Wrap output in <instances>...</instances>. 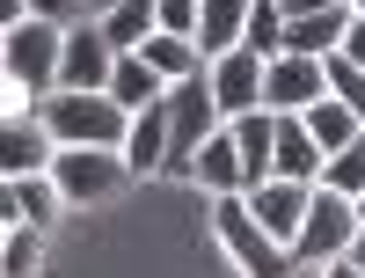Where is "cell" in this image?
Instances as JSON below:
<instances>
[{
	"mask_svg": "<svg viewBox=\"0 0 365 278\" xmlns=\"http://www.w3.org/2000/svg\"><path fill=\"white\" fill-rule=\"evenodd\" d=\"M110 103H125V110L139 117V110H154V103H168V81H161L154 66H146L139 51H125V59H117V74H110Z\"/></svg>",
	"mask_w": 365,
	"mask_h": 278,
	"instance_id": "cell-17",
	"label": "cell"
},
{
	"mask_svg": "<svg viewBox=\"0 0 365 278\" xmlns=\"http://www.w3.org/2000/svg\"><path fill=\"white\" fill-rule=\"evenodd\" d=\"M139 59H146V66H154V74H161L168 88H175V81H190V74H205V66H212V59H205V51H197L190 37H168V29H154V37H146V44H139Z\"/></svg>",
	"mask_w": 365,
	"mask_h": 278,
	"instance_id": "cell-18",
	"label": "cell"
},
{
	"mask_svg": "<svg viewBox=\"0 0 365 278\" xmlns=\"http://www.w3.org/2000/svg\"><path fill=\"white\" fill-rule=\"evenodd\" d=\"M125 169H132V176L168 169V103H154V110L132 117V132H125Z\"/></svg>",
	"mask_w": 365,
	"mask_h": 278,
	"instance_id": "cell-15",
	"label": "cell"
},
{
	"mask_svg": "<svg viewBox=\"0 0 365 278\" xmlns=\"http://www.w3.org/2000/svg\"><path fill=\"white\" fill-rule=\"evenodd\" d=\"M322 169H329V154L314 147V132L299 117H278V176L285 183H322Z\"/></svg>",
	"mask_w": 365,
	"mask_h": 278,
	"instance_id": "cell-16",
	"label": "cell"
},
{
	"mask_svg": "<svg viewBox=\"0 0 365 278\" xmlns=\"http://www.w3.org/2000/svg\"><path fill=\"white\" fill-rule=\"evenodd\" d=\"M110 8H125V0H81V15H88V22H103Z\"/></svg>",
	"mask_w": 365,
	"mask_h": 278,
	"instance_id": "cell-29",
	"label": "cell"
},
{
	"mask_svg": "<svg viewBox=\"0 0 365 278\" xmlns=\"http://www.w3.org/2000/svg\"><path fill=\"white\" fill-rule=\"evenodd\" d=\"M154 29H161V0H125V8L103 15V37H110L117 51H139Z\"/></svg>",
	"mask_w": 365,
	"mask_h": 278,
	"instance_id": "cell-21",
	"label": "cell"
},
{
	"mask_svg": "<svg viewBox=\"0 0 365 278\" xmlns=\"http://www.w3.org/2000/svg\"><path fill=\"white\" fill-rule=\"evenodd\" d=\"M322 278H365V271H358L351 257H336V264H322Z\"/></svg>",
	"mask_w": 365,
	"mask_h": 278,
	"instance_id": "cell-28",
	"label": "cell"
},
{
	"mask_svg": "<svg viewBox=\"0 0 365 278\" xmlns=\"http://www.w3.org/2000/svg\"><path fill=\"white\" fill-rule=\"evenodd\" d=\"M58 212H66V191H58L51 176H8V183H0V227H15V220L51 227Z\"/></svg>",
	"mask_w": 365,
	"mask_h": 278,
	"instance_id": "cell-12",
	"label": "cell"
},
{
	"mask_svg": "<svg viewBox=\"0 0 365 278\" xmlns=\"http://www.w3.org/2000/svg\"><path fill=\"white\" fill-rule=\"evenodd\" d=\"M205 212H212V242L227 249V264L241 278H285L292 249H278V242L263 234V220L249 212V198H205Z\"/></svg>",
	"mask_w": 365,
	"mask_h": 278,
	"instance_id": "cell-2",
	"label": "cell"
},
{
	"mask_svg": "<svg viewBox=\"0 0 365 278\" xmlns=\"http://www.w3.org/2000/svg\"><path fill=\"white\" fill-rule=\"evenodd\" d=\"M322 96H329L322 59H299V51H278V59H270V74H263V110H270V117H299V110H314Z\"/></svg>",
	"mask_w": 365,
	"mask_h": 278,
	"instance_id": "cell-8",
	"label": "cell"
},
{
	"mask_svg": "<svg viewBox=\"0 0 365 278\" xmlns=\"http://www.w3.org/2000/svg\"><path fill=\"white\" fill-rule=\"evenodd\" d=\"M263 74H270V59H256L249 44H234L227 59H212V96H220L227 125L249 117V110H263Z\"/></svg>",
	"mask_w": 365,
	"mask_h": 278,
	"instance_id": "cell-11",
	"label": "cell"
},
{
	"mask_svg": "<svg viewBox=\"0 0 365 278\" xmlns=\"http://www.w3.org/2000/svg\"><path fill=\"white\" fill-rule=\"evenodd\" d=\"M241 44H249L256 59H278V51H285V8H278V0H256V8H249Z\"/></svg>",
	"mask_w": 365,
	"mask_h": 278,
	"instance_id": "cell-23",
	"label": "cell"
},
{
	"mask_svg": "<svg viewBox=\"0 0 365 278\" xmlns=\"http://www.w3.org/2000/svg\"><path fill=\"white\" fill-rule=\"evenodd\" d=\"M190 183H197L205 198H241V191H249V176H241V147H234V132H227V125L212 132V139H205V154L190 162Z\"/></svg>",
	"mask_w": 365,
	"mask_h": 278,
	"instance_id": "cell-13",
	"label": "cell"
},
{
	"mask_svg": "<svg viewBox=\"0 0 365 278\" xmlns=\"http://www.w3.org/2000/svg\"><path fill=\"white\" fill-rule=\"evenodd\" d=\"M299 125L314 132V147H322V154H344V147L365 132V125H358V110H351V103H336V96H322L314 110H299Z\"/></svg>",
	"mask_w": 365,
	"mask_h": 278,
	"instance_id": "cell-20",
	"label": "cell"
},
{
	"mask_svg": "<svg viewBox=\"0 0 365 278\" xmlns=\"http://www.w3.org/2000/svg\"><path fill=\"white\" fill-rule=\"evenodd\" d=\"M358 220H365V198H358Z\"/></svg>",
	"mask_w": 365,
	"mask_h": 278,
	"instance_id": "cell-32",
	"label": "cell"
},
{
	"mask_svg": "<svg viewBox=\"0 0 365 278\" xmlns=\"http://www.w3.org/2000/svg\"><path fill=\"white\" fill-rule=\"evenodd\" d=\"M351 15H365V0H351Z\"/></svg>",
	"mask_w": 365,
	"mask_h": 278,
	"instance_id": "cell-31",
	"label": "cell"
},
{
	"mask_svg": "<svg viewBox=\"0 0 365 278\" xmlns=\"http://www.w3.org/2000/svg\"><path fill=\"white\" fill-rule=\"evenodd\" d=\"M29 15H37V22H58V29L88 22V15H81V0H29Z\"/></svg>",
	"mask_w": 365,
	"mask_h": 278,
	"instance_id": "cell-26",
	"label": "cell"
},
{
	"mask_svg": "<svg viewBox=\"0 0 365 278\" xmlns=\"http://www.w3.org/2000/svg\"><path fill=\"white\" fill-rule=\"evenodd\" d=\"M322 191H344V198H365V132L344 147V154H329V169H322Z\"/></svg>",
	"mask_w": 365,
	"mask_h": 278,
	"instance_id": "cell-24",
	"label": "cell"
},
{
	"mask_svg": "<svg viewBox=\"0 0 365 278\" xmlns=\"http://www.w3.org/2000/svg\"><path fill=\"white\" fill-rule=\"evenodd\" d=\"M37 271H44V227L29 220L0 227V278H37Z\"/></svg>",
	"mask_w": 365,
	"mask_h": 278,
	"instance_id": "cell-22",
	"label": "cell"
},
{
	"mask_svg": "<svg viewBox=\"0 0 365 278\" xmlns=\"http://www.w3.org/2000/svg\"><path fill=\"white\" fill-rule=\"evenodd\" d=\"M351 264H358V271H365V227H358V242H351Z\"/></svg>",
	"mask_w": 365,
	"mask_h": 278,
	"instance_id": "cell-30",
	"label": "cell"
},
{
	"mask_svg": "<svg viewBox=\"0 0 365 278\" xmlns=\"http://www.w3.org/2000/svg\"><path fill=\"white\" fill-rule=\"evenodd\" d=\"M358 198L344 191H314V212H307V227H299V249L292 257H307V264H336L351 257V242H358Z\"/></svg>",
	"mask_w": 365,
	"mask_h": 278,
	"instance_id": "cell-7",
	"label": "cell"
},
{
	"mask_svg": "<svg viewBox=\"0 0 365 278\" xmlns=\"http://www.w3.org/2000/svg\"><path fill=\"white\" fill-rule=\"evenodd\" d=\"M44 125H51L58 147H110V154H125L132 110L110 103V96H51L44 103Z\"/></svg>",
	"mask_w": 365,
	"mask_h": 278,
	"instance_id": "cell-4",
	"label": "cell"
},
{
	"mask_svg": "<svg viewBox=\"0 0 365 278\" xmlns=\"http://www.w3.org/2000/svg\"><path fill=\"white\" fill-rule=\"evenodd\" d=\"M161 29L197 44V29H205V0H161Z\"/></svg>",
	"mask_w": 365,
	"mask_h": 278,
	"instance_id": "cell-25",
	"label": "cell"
},
{
	"mask_svg": "<svg viewBox=\"0 0 365 278\" xmlns=\"http://www.w3.org/2000/svg\"><path fill=\"white\" fill-rule=\"evenodd\" d=\"M58 59H66V29L58 22H15L0 29V74H8V110H44L58 96Z\"/></svg>",
	"mask_w": 365,
	"mask_h": 278,
	"instance_id": "cell-1",
	"label": "cell"
},
{
	"mask_svg": "<svg viewBox=\"0 0 365 278\" xmlns=\"http://www.w3.org/2000/svg\"><path fill=\"white\" fill-rule=\"evenodd\" d=\"M314 191H322V183H285V176H270L263 191H249V212L263 220V234L278 242V249H299V227H307V212H314Z\"/></svg>",
	"mask_w": 365,
	"mask_h": 278,
	"instance_id": "cell-9",
	"label": "cell"
},
{
	"mask_svg": "<svg viewBox=\"0 0 365 278\" xmlns=\"http://www.w3.org/2000/svg\"><path fill=\"white\" fill-rule=\"evenodd\" d=\"M220 125H227V110H220V96H212V66L190 74V81H175L168 88V169L190 176V162L205 154V139Z\"/></svg>",
	"mask_w": 365,
	"mask_h": 278,
	"instance_id": "cell-3",
	"label": "cell"
},
{
	"mask_svg": "<svg viewBox=\"0 0 365 278\" xmlns=\"http://www.w3.org/2000/svg\"><path fill=\"white\" fill-rule=\"evenodd\" d=\"M117 59L125 51L103 37V22H73L66 29V59H58V96H110Z\"/></svg>",
	"mask_w": 365,
	"mask_h": 278,
	"instance_id": "cell-5",
	"label": "cell"
},
{
	"mask_svg": "<svg viewBox=\"0 0 365 278\" xmlns=\"http://www.w3.org/2000/svg\"><path fill=\"white\" fill-rule=\"evenodd\" d=\"M344 59H351V66H365V15H351V37H344Z\"/></svg>",
	"mask_w": 365,
	"mask_h": 278,
	"instance_id": "cell-27",
	"label": "cell"
},
{
	"mask_svg": "<svg viewBox=\"0 0 365 278\" xmlns=\"http://www.w3.org/2000/svg\"><path fill=\"white\" fill-rule=\"evenodd\" d=\"M125 176H132L125 154H110V147H58V162H51V183L66 191V205H103Z\"/></svg>",
	"mask_w": 365,
	"mask_h": 278,
	"instance_id": "cell-6",
	"label": "cell"
},
{
	"mask_svg": "<svg viewBox=\"0 0 365 278\" xmlns=\"http://www.w3.org/2000/svg\"><path fill=\"white\" fill-rule=\"evenodd\" d=\"M249 8H256V0H205L197 51H205V59H227V51L241 44V29H249Z\"/></svg>",
	"mask_w": 365,
	"mask_h": 278,
	"instance_id": "cell-19",
	"label": "cell"
},
{
	"mask_svg": "<svg viewBox=\"0 0 365 278\" xmlns=\"http://www.w3.org/2000/svg\"><path fill=\"white\" fill-rule=\"evenodd\" d=\"M344 37H351V8L292 15V22H285V51H299V59H329V51H344Z\"/></svg>",
	"mask_w": 365,
	"mask_h": 278,
	"instance_id": "cell-14",
	"label": "cell"
},
{
	"mask_svg": "<svg viewBox=\"0 0 365 278\" xmlns=\"http://www.w3.org/2000/svg\"><path fill=\"white\" fill-rule=\"evenodd\" d=\"M58 162V139L44 125V110H8L0 117V169L8 176H51Z\"/></svg>",
	"mask_w": 365,
	"mask_h": 278,
	"instance_id": "cell-10",
	"label": "cell"
}]
</instances>
